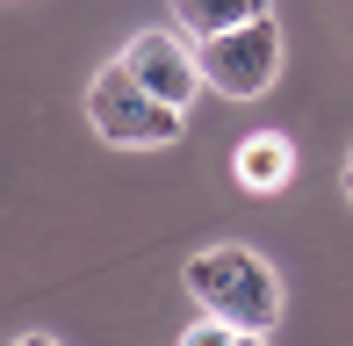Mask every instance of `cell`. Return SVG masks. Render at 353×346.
<instances>
[{"label":"cell","instance_id":"7a4b0ae2","mask_svg":"<svg viewBox=\"0 0 353 346\" xmlns=\"http://www.w3.org/2000/svg\"><path fill=\"white\" fill-rule=\"evenodd\" d=\"M87 123H94V137L116 145V152H159V145H173V137L188 130V108L159 101V94L116 58V65H101L87 80Z\"/></svg>","mask_w":353,"mask_h":346},{"label":"cell","instance_id":"ba28073f","mask_svg":"<svg viewBox=\"0 0 353 346\" xmlns=\"http://www.w3.org/2000/svg\"><path fill=\"white\" fill-rule=\"evenodd\" d=\"M339 187H346V202H353V152H346V173H339Z\"/></svg>","mask_w":353,"mask_h":346},{"label":"cell","instance_id":"277c9868","mask_svg":"<svg viewBox=\"0 0 353 346\" xmlns=\"http://www.w3.org/2000/svg\"><path fill=\"white\" fill-rule=\"evenodd\" d=\"M123 65H130L159 101H173V108H188L202 94V58L188 51L173 29H137V37L123 43Z\"/></svg>","mask_w":353,"mask_h":346},{"label":"cell","instance_id":"5b68a950","mask_svg":"<svg viewBox=\"0 0 353 346\" xmlns=\"http://www.w3.org/2000/svg\"><path fill=\"white\" fill-rule=\"evenodd\" d=\"M231 173H238L245 195H281L288 173H296V145H288L281 130H260V137H245V145L231 152Z\"/></svg>","mask_w":353,"mask_h":346},{"label":"cell","instance_id":"52a82bcc","mask_svg":"<svg viewBox=\"0 0 353 346\" xmlns=\"http://www.w3.org/2000/svg\"><path fill=\"white\" fill-rule=\"evenodd\" d=\"M181 346H260V339H245V332H238L231 318H216V310H202V318H195V325L181 332Z\"/></svg>","mask_w":353,"mask_h":346},{"label":"cell","instance_id":"8992f818","mask_svg":"<svg viewBox=\"0 0 353 346\" xmlns=\"http://www.w3.org/2000/svg\"><path fill=\"white\" fill-rule=\"evenodd\" d=\"M252 14H274V0H173V22L195 43L216 37V29H231V22H252Z\"/></svg>","mask_w":353,"mask_h":346},{"label":"cell","instance_id":"6da1fadb","mask_svg":"<svg viewBox=\"0 0 353 346\" xmlns=\"http://www.w3.org/2000/svg\"><path fill=\"white\" fill-rule=\"evenodd\" d=\"M188 296L216 318H231L245 339H267L281 325V274L267 267L252 245H202L195 260L181 267Z\"/></svg>","mask_w":353,"mask_h":346},{"label":"cell","instance_id":"3957f363","mask_svg":"<svg viewBox=\"0 0 353 346\" xmlns=\"http://www.w3.org/2000/svg\"><path fill=\"white\" fill-rule=\"evenodd\" d=\"M195 58H202V87L231 94V101H252V94H267L274 72H281V22L274 14L231 22V29H216V37H202Z\"/></svg>","mask_w":353,"mask_h":346}]
</instances>
